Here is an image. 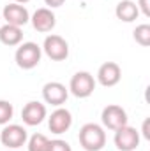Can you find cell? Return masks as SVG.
Listing matches in <instances>:
<instances>
[{
    "label": "cell",
    "instance_id": "cell-6",
    "mask_svg": "<svg viewBox=\"0 0 150 151\" xmlns=\"http://www.w3.org/2000/svg\"><path fill=\"white\" fill-rule=\"evenodd\" d=\"M113 142L118 151H134L140 146V132L129 125H124L118 130H115Z\"/></svg>",
    "mask_w": 150,
    "mask_h": 151
},
{
    "label": "cell",
    "instance_id": "cell-18",
    "mask_svg": "<svg viewBox=\"0 0 150 151\" xmlns=\"http://www.w3.org/2000/svg\"><path fill=\"white\" fill-rule=\"evenodd\" d=\"M14 114V107L7 100H0V125H7Z\"/></svg>",
    "mask_w": 150,
    "mask_h": 151
},
{
    "label": "cell",
    "instance_id": "cell-3",
    "mask_svg": "<svg viewBox=\"0 0 150 151\" xmlns=\"http://www.w3.org/2000/svg\"><path fill=\"white\" fill-rule=\"evenodd\" d=\"M28 141V134L25 130V127L21 125H4L2 132H0V142L2 146H5L7 150H20L21 146H25Z\"/></svg>",
    "mask_w": 150,
    "mask_h": 151
},
{
    "label": "cell",
    "instance_id": "cell-14",
    "mask_svg": "<svg viewBox=\"0 0 150 151\" xmlns=\"http://www.w3.org/2000/svg\"><path fill=\"white\" fill-rule=\"evenodd\" d=\"M115 16L120 21H124V23H133L140 16L136 2H133V0H120L117 4V7H115Z\"/></svg>",
    "mask_w": 150,
    "mask_h": 151
},
{
    "label": "cell",
    "instance_id": "cell-2",
    "mask_svg": "<svg viewBox=\"0 0 150 151\" xmlns=\"http://www.w3.org/2000/svg\"><path fill=\"white\" fill-rule=\"evenodd\" d=\"M41 56H42V49L36 42H23V44L18 46V49L14 53L16 65L23 70L36 69L39 65V62H41Z\"/></svg>",
    "mask_w": 150,
    "mask_h": 151
},
{
    "label": "cell",
    "instance_id": "cell-1",
    "mask_svg": "<svg viewBox=\"0 0 150 151\" xmlns=\"http://www.w3.org/2000/svg\"><path fill=\"white\" fill-rule=\"evenodd\" d=\"M78 141L85 151H101L106 146V132L97 123H85L79 128Z\"/></svg>",
    "mask_w": 150,
    "mask_h": 151
},
{
    "label": "cell",
    "instance_id": "cell-23",
    "mask_svg": "<svg viewBox=\"0 0 150 151\" xmlns=\"http://www.w3.org/2000/svg\"><path fill=\"white\" fill-rule=\"evenodd\" d=\"M14 2H16V4H21V5H23V4H27V2H30V0H14Z\"/></svg>",
    "mask_w": 150,
    "mask_h": 151
},
{
    "label": "cell",
    "instance_id": "cell-17",
    "mask_svg": "<svg viewBox=\"0 0 150 151\" xmlns=\"http://www.w3.org/2000/svg\"><path fill=\"white\" fill-rule=\"evenodd\" d=\"M133 37H134V40L140 46H143V47L150 46V25H147V23L138 25L134 28V32H133Z\"/></svg>",
    "mask_w": 150,
    "mask_h": 151
},
{
    "label": "cell",
    "instance_id": "cell-13",
    "mask_svg": "<svg viewBox=\"0 0 150 151\" xmlns=\"http://www.w3.org/2000/svg\"><path fill=\"white\" fill-rule=\"evenodd\" d=\"M46 116H48L46 106L41 104V102H36V100L25 104V107L21 109V119L28 127H37V125H41Z\"/></svg>",
    "mask_w": 150,
    "mask_h": 151
},
{
    "label": "cell",
    "instance_id": "cell-16",
    "mask_svg": "<svg viewBox=\"0 0 150 151\" xmlns=\"http://www.w3.org/2000/svg\"><path fill=\"white\" fill-rule=\"evenodd\" d=\"M48 146H50V139L44 134H34L27 141L28 151H48Z\"/></svg>",
    "mask_w": 150,
    "mask_h": 151
},
{
    "label": "cell",
    "instance_id": "cell-4",
    "mask_svg": "<svg viewBox=\"0 0 150 151\" xmlns=\"http://www.w3.org/2000/svg\"><path fill=\"white\" fill-rule=\"evenodd\" d=\"M44 51V55L53 60V62H64L69 56V44L67 40L57 34H51L44 39V44L41 47Z\"/></svg>",
    "mask_w": 150,
    "mask_h": 151
},
{
    "label": "cell",
    "instance_id": "cell-5",
    "mask_svg": "<svg viewBox=\"0 0 150 151\" xmlns=\"http://www.w3.org/2000/svg\"><path fill=\"white\" fill-rule=\"evenodd\" d=\"M95 90V79L94 76L87 70H79L71 77V83H69V91L78 97V99H87L94 93Z\"/></svg>",
    "mask_w": 150,
    "mask_h": 151
},
{
    "label": "cell",
    "instance_id": "cell-8",
    "mask_svg": "<svg viewBox=\"0 0 150 151\" xmlns=\"http://www.w3.org/2000/svg\"><path fill=\"white\" fill-rule=\"evenodd\" d=\"M101 121L104 125V128L108 130H118L120 127L127 125V113L124 107L117 106V104H110L103 109V114H101Z\"/></svg>",
    "mask_w": 150,
    "mask_h": 151
},
{
    "label": "cell",
    "instance_id": "cell-15",
    "mask_svg": "<svg viewBox=\"0 0 150 151\" xmlns=\"http://www.w3.org/2000/svg\"><path fill=\"white\" fill-rule=\"evenodd\" d=\"M23 40V30L14 25H4L0 27V42L5 46H20Z\"/></svg>",
    "mask_w": 150,
    "mask_h": 151
},
{
    "label": "cell",
    "instance_id": "cell-9",
    "mask_svg": "<svg viewBox=\"0 0 150 151\" xmlns=\"http://www.w3.org/2000/svg\"><path fill=\"white\" fill-rule=\"evenodd\" d=\"M2 16L5 19L7 25H14V27H25L28 21H30V14H28V9L21 4H16V2H11L4 7L2 11Z\"/></svg>",
    "mask_w": 150,
    "mask_h": 151
},
{
    "label": "cell",
    "instance_id": "cell-22",
    "mask_svg": "<svg viewBox=\"0 0 150 151\" xmlns=\"http://www.w3.org/2000/svg\"><path fill=\"white\" fill-rule=\"evenodd\" d=\"M149 123L150 119L147 118L145 121H143V135H145V139H150V132H149Z\"/></svg>",
    "mask_w": 150,
    "mask_h": 151
},
{
    "label": "cell",
    "instance_id": "cell-20",
    "mask_svg": "<svg viewBox=\"0 0 150 151\" xmlns=\"http://www.w3.org/2000/svg\"><path fill=\"white\" fill-rule=\"evenodd\" d=\"M138 11L143 12V16L150 18V0H138Z\"/></svg>",
    "mask_w": 150,
    "mask_h": 151
},
{
    "label": "cell",
    "instance_id": "cell-24",
    "mask_svg": "<svg viewBox=\"0 0 150 151\" xmlns=\"http://www.w3.org/2000/svg\"><path fill=\"white\" fill-rule=\"evenodd\" d=\"M7 151H16V150H7Z\"/></svg>",
    "mask_w": 150,
    "mask_h": 151
},
{
    "label": "cell",
    "instance_id": "cell-19",
    "mask_svg": "<svg viewBox=\"0 0 150 151\" xmlns=\"http://www.w3.org/2000/svg\"><path fill=\"white\" fill-rule=\"evenodd\" d=\"M48 151H73V148H71V144H69L67 141H62V139H53V141H50Z\"/></svg>",
    "mask_w": 150,
    "mask_h": 151
},
{
    "label": "cell",
    "instance_id": "cell-7",
    "mask_svg": "<svg viewBox=\"0 0 150 151\" xmlns=\"http://www.w3.org/2000/svg\"><path fill=\"white\" fill-rule=\"evenodd\" d=\"M69 97V88L58 81H50L42 86V99L46 104H51L55 107H62Z\"/></svg>",
    "mask_w": 150,
    "mask_h": 151
},
{
    "label": "cell",
    "instance_id": "cell-12",
    "mask_svg": "<svg viewBox=\"0 0 150 151\" xmlns=\"http://www.w3.org/2000/svg\"><path fill=\"white\" fill-rule=\"evenodd\" d=\"M122 79V69L118 63L115 62H106L99 67L97 70V81L99 84H103L104 88H111L115 84H118Z\"/></svg>",
    "mask_w": 150,
    "mask_h": 151
},
{
    "label": "cell",
    "instance_id": "cell-10",
    "mask_svg": "<svg viewBox=\"0 0 150 151\" xmlns=\"http://www.w3.org/2000/svg\"><path fill=\"white\" fill-rule=\"evenodd\" d=\"M73 125V114L71 111H67L66 107H57L51 116L48 118V128L51 130V134H66Z\"/></svg>",
    "mask_w": 150,
    "mask_h": 151
},
{
    "label": "cell",
    "instance_id": "cell-21",
    "mask_svg": "<svg viewBox=\"0 0 150 151\" xmlns=\"http://www.w3.org/2000/svg\"><path fill=\"white\" fill-rule=\"evenodd\" d=\"M64 2H66V0H44V4L48 5V9H55V7H60V5H64Z\"/></svg>",
    "mask_w": 150,
    "mask_h": 151
},
{
    "label": "cell",
    "instance_id": "cell-11",
    "mask_svg": "<svg viewBox=\"0 0 150 151\" xmlns=\"http://www.w3.org/2000/svg\"><path fill=\"white\" fill-rule=\"evenodd\" d=\"M30 21H32L34 30H37L41 34H48V32H51V30L55 28V25H57V16L53 14L51 9L41 7V9H37V11L32 14Z\"/></svg>",
    "mask_w": 150,
    "mask_h": 151
}]
</instances>
